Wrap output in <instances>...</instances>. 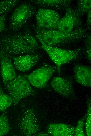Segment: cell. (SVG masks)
Masks as SVG:
<instances>
[{"mask_svg":"<svg viewBox=\"0 0 91 136\" xmlns=\"http://www.w3.org/2000/svg\"><path fill=\"white\" fill-rule=\"evenodd\" d=\"M86 114L77 122L75 127L74 136H84L85 135L83 131L84 121L86 119Z\"/></svg>","mask_w":91,"mask_h":136,"instance_id":"cell-21","label":"cell"},{"mask_svg":"<svg viewBox=\"0 0 91 136\" xmlns=\"http://www.w3.org/2000/svg\"><path fill=\"white\" fill-rule=\"evenodd\" d=\"M17 0H4L0 1V15L6 14L18 3Z\"/></svg>","mask_w":91,"mask_h":136,"instance_id":"cell-19","label":"cell"},{"mask_svg":"<svg viewBox=\"0 0 91 136\" xmlns=\"http://www.w3.org/2000/svg\"><path fill=\"white\" fill-rule=\"evenodd\" d=\"M81 17L76 9L67 8L65 15L60 19L55 30L64 32L74 30L82 24Z\"/></svg>","mask_w":91,"mask_h":136,"instance_id":"cell-8","label":"cell"},{"mask_svg":"<svg viewBox=\"0 0 91 136\" xmlns=\"http://www.w3.org/2000/svg\"><path fill=\"white\" fill-rule=\"evenodd\" d=\"M35 8L25 3L20 4L14 10L10 19V28L13 30L20 29L28 20L35 13Z\"/></svg>","mask_w":91,"mask_h":136,"instance_id":"cell-7","label":"cell"},{"mask_svg":"<svg viewBox=\"0 0 91 136\" xmlns=\"http://www.w3.org/2000/svg\"><path fill=\"white\" fill-rule=\"evenodd\" d=\"M9 55L13 61L14 66L22 72L29 70L42 57L41 55L34 54L17 56Z\"/></svg>","mask_w":91,"mask_h":136,"instance_id":"cell-11","label":"cell"},{"mask_svg":"<svg viewBox=\"0 0 91 136\" xmlns=\"http://www.w3.org/2000/svg\"><path fill=\"white\" fill-rule=\"evenodd\" d=\"M41 44L42 48L46 52L55 64L57 71L60 74L61 66L65 64L79 59L81 57L83 48L79 47L72 49H66L48 46L39 37H36Z\"/></svg>","mask_w":91,"mask_h":136,"instance_id":"cell-3","label":"cell"},{"mask_svg":"<svg viewBox=\"0 0 91 136\" xmlns=\"http://www.w3.org/2000/svg\"><path fill=\"white\" fill-rule=\"evenodd\" d=\"M16 121L20 134L22 135H34L40 130L38 120L34 110L25 104L21 105Z\"/></svg>","mask_w":91,"mask_h":136,"instance_id":"cell-4","label":"cell"},{"mask_svg":"<svg viewBox=\"0 0 91 136\" xmlns=\"http://www.w3.org/2000/svg\"><path fill=\"white\" fill-rule=\"evenodd\" d=\"M2 54V51L0 49V62Z\"/></svg>","mask_w":91,"mask_h":136,"instance_id":"cell-26","label":"cell"},{"mask_svg":"<svg viewBox=\"0 0 91 136\" xmlns=\"http://www.w3.org/2000/svg\"><path fill=\"white\" fill-rule=\"evenodd\" d=\"M74 77L79 84L87 87H91V68L90 66L77 64L73 68Z\"/></svg>","mask_w":91,"mask_h":136,"instance_id":"cell-13","label":"cell"},{"mask_svg":"<svg viewBox=\"0 0 91 136\" xmlns=\"http://www.w3.org/2000/svg\"><path fill=\"white\" fill-rule=\"evenodd\" d=\"M10 129L9 121L6 112L4 111L0 116V136L8 134Z\"/></svg>","mask_w":91,"mask_h":136,"instance_id":"cell-17","label":"cell"},{"mask_svg":"<svg viewBox=\"0 0 91 136\" xmlns=\"http://www.w3.org/2000/svg\"><path fill=\"white\" fill-rule=\"evenodd\" d=\"M11 60V58L9 55L2 51L0 62V68L4 85L13 80L16 76Z\"/></svg>","mask_w":91,"mask_h":136,"instance_id":"cell-12","label":"cell"},{"mask_svg":"<svg viewBox=\"0 0 91 136\" xmlns=\"http://www.w3.org/2000/svg\"><path fill=\"white\" fill-rule=\"evenodd\" d=\"M85 52L86 57L88 61L90 63L91 60V37L90 33L88 34L85 37Z\"/></svg>","mask_w":91,"mask_h":136,"instance_id":"cell-22","label":"cell"},{"mask_svg":"<svg viewBox=\"0 0 91 136\" xmlns=\"http://www.w3.org/2000/svg\"><path fill=\"white\" fill-rule=\"evenodd\" d=\"M36 37L39 38L46 45L56 47L78 41L85 38L87 30L79 27L69 32L56 30L44 29L37 26L35 30Z\"/></svg>","mask_w":91,"mask_h":136,"instance_id":"cell-2","label":"cell"},{"mask_svg":"<svg viewBox=\"0 0 91 136\" xmlns=\"http://www.w3.org/2000/svg\"><path fill=\"white\" fill-rule=\"evenodd\" d=\"M91 100L88 99L87 101V110L86 118L85 129L86 135H91Z\"/></svg>","mask_w":91,"mask_h":136,"instance_id":"cell-20","label":"cell"},{"mask_svg":"<svg viewBox=\"0 0 91 136\" xmlns=\"http://www.w3.org/2000/svg\"><path fill=\"white\" fill-rule=\"evenodd\" d=\"M91 8V0H80L77 2L76 9L81 16L87 13Z\"/></svg>","mask_w":91,"mask_h":136,"instance_id":"cell-18","label":"cell"},{"mask_svg":"<svg viewBox=\"0 0 91 136\" xmlns=\"http://www.w3.org/2000/svg\"><path fill=\"white\" fill-rule=\"evenodd\" d=\"M35 4L40 6L61 9L68 8L71 5L72 1L70 0H31Z\"/></svg>","mask_w":91,"mask_h":136,"instance_id":"cell-15","label":"cell"},{"mask_svg":"<svg viewBox=\"0 0 91 136\" xmlns=\"http://www.w3.org/2000/svg\"><path fill=\"white\" fill-rule=\"evenodd\" d=\"M75 127L63 123H51L47 127V133L50 136H74Z\"/></svg>","mask_w":91,"mask_h":136,"instance_id":"cell-14","label":"cell"},{"mask_svg":"<svg viewBox=\"0 0 91 136\" xmlns=\"http://www.w3.org/2000/svg\"><path fill=\"white\" fill-rule=\"evenodd\" d=\"M13 103L12 98L5 93L0 83V112H4Z\"/></svg>","mask_w":91,"mask_h":136,"instance_id":"cell-16","label":"cell"},{"mask_svg":"<svg viewBox=\"0 0 91 136\" xmlns=\"http://www.w3.org/2000/svg\"><path fill=\"white\" fill-rule=\"evenodd\" d=\"M36 135L37 136H50V135L47 133L44 132H40L37 134H35L34 135Z\"/></svg>","mask_w":91,"mask_h":136,"instance_id":"cell-25","label":"cell"},{"mask_svg":"<svg viewBox=\"0 0 91 136\" xmlns=\"http://www.w3.org/2000/svg\"><path fill=\"white\" fill-rule=\"evenodd\" d=\"M50 86L54 91L64 97L71 99L76 97L73 82L70 79L55 77L51 80Z\"/></svg>","mask_w":91,"mask_h":136,"instance_id":"cell-10","label":"cell"},{"mask_svg":"<svg viewBox=\"0 0 91 136\" xmlns=\"http://www.w3.org/2000/svg\"><path fill=\"white\" fill-rule=\"evenodd\" d=\"M37 26L44 29L55 30L60 19L56 11L50 9L39 8L36 15Z\"/></svg>","mask_w":91,"mask_h":136,"instance_id":"cell-9","label":"cell"},{"mask_svg":"<svg viewBox=\"0 0 91 136\" xmlns=\"http://www.w3.org/2000/svg\"><path fill=\"white\" fill-rule=\"evenodd\" d=\"M91 11H89L87 13V16L86 22V26L90 29L91 25Z\"/></svg>","mask_w":91,"mask_h":136,"instance_id":"cell-24","label":"cell"},{"mask_svg":"<svg viewBox=\"0 0 91 136\" xmlns=\"http://www.w3.org/2000/svg\"><path fill=\"white\" fill-rule=\"evenodd\" d=\"M1 50L8 55L34 54L42 48L35 38L28 31L0 38Z\"/></svg>","mask_w":91,"mask_h":136,"instance_id":"cell-1","label":"cell"},{"mask_svg":"<svg viewBox=\"0 0 91 136\" xmlns=\"http://www.w3.org/2000/svg\"><path fill=\"white\" fill-rule=\"evenodd\" d=\"M31 85L25 75L22 74L16 75L14 79L4 85L15 106L22 99L36 95Z\"/></svg>","mask_w":91,"mask_h":136,"instance_id":"cell-5","label":"cell"},{"mask_svg":"<svg viewBox=\"0 0 91 136\" xmlns=\"http://www.w3.org/2000/svg\"><path fill=\"white\" fill-rule=\"evenodd\" d=\"M6 14L0 15V33L5 29Z\"/></svg>","mask_w":91,"mask_h":136,"instance_id":"cell-23","label":"cell"},{"mask_svg":"<svg viewBox=\"0 0 91 136\" xmlns=\"http://www.w3.org/2000/svg\"><path fill=\"white\" fill-rule=\"evenodd\" d=\"M56 66L44 63L39 68L29 75H25L30 84L37 88H45L53 73L56 71Z\"/></svg>","mask_w":91,"mask_h":136,"instance_id":"cell-6","label":"cell"}]
</instances>
